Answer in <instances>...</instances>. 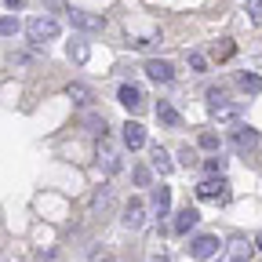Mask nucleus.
<instances>
[{
    "label": "nucleus",
    "mask_w": 262,
    "mask_h": 262,
    "mask_svg": "<svg viewBox=\"0 0 262 262\" xmlns=\"http://www.w3.org/2000/svg\"><path fill=\"white\" fill-rule=\"evenodd\" d=\"M208 113L219 124H237L241 120V102H226V95L219 88H211L208 91Z\"/></svg>",
    "instance_id": "1"
},
{
    "label": "nucleus",
    "mask_w": 262,
    "mask_h": 262,
    "mask_svg": "<svg viewBox=\"0 0 262 262\" xmlns=\"http://www.w3.org/2000/svg\"><path fill=\"white\" fill-rule=\"evenodd\" d=\"M26 33H29L33 44H40V40H55L58 33H62V26H58V18H51V15H33V18L26 22Z\"/></svg>",
    "instance_id": "2"
},
{
    "label": "nucleus",
    "mask_w": 262,
    "mask_h": 262,
    "mask_svg": "<svg viewBox=\"0 0 262 262\" xmlns=\"http://www.w3.org/2000/svg\"><path fill=\"white\" fill-rule=\"evenodd\" d=\"M219 248H222V241H219L215 233H201V237H193V241H189V255H193L196 262L215 258V255H219Z\"/></svg>",
    "instance_id": "3"
},
{
    "label": "nucleus",
    "mask_w": 262,
    "mask_h": 262,
    "mask_svg": "<svg viewBox=\"0 0 262 262\" xmlns=\"http://www.w3.org/2000/svg\"><path fill=\"white\" fill-rule=\"evenodd\" d=\"M196 196H201V201H226V196H229V182L222 175H208L201 186H196Z\"/></svg>",
    "instance_id": "4"
},
{
    "label": "nucleus",
    "mask_w": 262,
    "mask_h": 262,
    "mask_svg": "<svg viewBox=\"0 0 262 262\" xmlns=\"http://www.w3.org/2000/svg\"><path fill=\"white\" fill-rule=\"evenodd\" d=\"M117 102H120L127 113H139V110L146 106V91H142L139 84H120V91H117Z\"/></svg>",
    "instance_id": "5"
},
{
    "label": "nucleus",
    "mask_w": 262,
    "mask_h": 262,
    "mask_svg": "<svg viewBox=\"0 0 262 262\" xmlns=\"http://www.w3.org/2000/svg\"><path fill=\"white\" fill-rule=\"evenodd\" d=\"M251 251H255V244L244 241V237H237V241H229L222 248V258L219 262H251Z\"/></svg>",
    "instance_id": "6"
},
{
    "label": "nucleus",
    "mask_w": 262,
    "mask_h": 262,
    "mask_svg": "<svg viewBox=\"0 0 262 262\" xmlns=\"http://www.w3.org/2000/svg\"><path fill=\"white\" fill-rule=\"evenodd\" d=\"M142 70H146V77H149L153 84H171V80H175V70H171V62H160V58H149V62L142 66Z\"/></svg>",
    "instance_id": "7"
},
{
    "label": "nucleus",
    "mask_w": 262,
    "mask_h": 262,
    "mask_svg": "<svg viewBox=\"0 0 262 262\" xmlns=\"http://www.w3.org/2000/svg\"><path fill=\"white\" fill-rule=\"evenodd\" d=\"M70 22L77 26V29H88V33H98V29H106V18L102 15H95V11H70Z\"/></svg>",
    "instance_id": "8"
},
{
    "label": "nucleus",
    "mask_w": 262,
    "mask_h": 262,
    "mask_svg": "<svg viewBox=\"0 0 262 262\" xmlns=\"http://www.w3.org/2000/svg\"><path fill=\"white\" fill-rule=\"evenodd\" d=\"M120 139H124V146L135 153V149H142L146 146V127L139 124V120H127L124 124V131H120Z\"/></svg>",
    "instance_id": "9"
},
{
    "label": "nucleus",
    "mask_w": 262,
    "mask_h": 262,
    "mask_svg": "<svg viewBox=\"0 0 262 262\" xmlns=\"http://www.w3.org/2000/svg\"><path fill=\"white\" fill-rule=\"evenodd\" d=\"M120 222H124L127 229H142V226H146V204H142V201H127Z\"/></svg>",
    "instance_id": "10"
},
{
    "label": "nucleus",
    "mask_w": 262,
    "mask_h": 262,
    "mask_svg": "<svg viewBox=\"0 0 262 262\" xmlns=\"http://www.w3.org/2000/svg\"><path fill=\"white\" fill-rule=\"evenodd\" d=\"M66 95H70V102H73L77 110H91V98H95V95H91V88H88V84H80V80H77V84L66 88Z\"/></svg>",
    "instance_id": "11"
},
{
    "label": "nucleus",
    "mask_w": 262,
    "mask_h": 262,
    "mask_svg": "<svg viewBox=\"0 0 262 262\" xmlns=\"http://www.w3.org/2000/svg\"><path fill=\"white\" fill-rule=\"evenodd\" d=\"M149 164H153V171H160V175H171V171H175V160L168 157V149H164V146H153V149H149Z\"/></svg>",
    "instance_id": "12"
},
{
    "label": "nucleus",
    "mask_w": 262,
    "mask_h": 262,
    "mask_svg": "<svg viewBox=\"0 0 262 262\" xmlns=\"http://www.w3.org/2000/svg\"><path fill=\"white\" fill-rule=\"evenodd\" d=\"M98 164H102L106 175H117V171H120V153H117L113 146L102 142V146H98Z\"/></svg>",
    "instance_id": "13"
},
{
    "label": "nucleus",
    "mask_w": 262,
    "mask_h": 262,
    "mask_svg": "<svg viewBox=\"0 0 262 262\" xmlns=\"http://www.w3.org/2000/svg\"><path fill=\"white\" fill-rule=\"evenodd\" d=\"M233 146H237L241 153H251V149L258 146V131H255V127H237V131H233Z\"/></svg>",
    "instance_id": "14"
},
{
    "label": "nucleus",
    "mask_w": 262,
    "mask_h": 262,
    "mask_svg": "<svg viewBox=\"0 0 262 262\" xmlns=\"http://www.w3.org/2000/svg\"><path fill=\"white\" fill-rule=\"evenodd\" d=\"M153 211H157V219H164L171 211V189L168 186H157L153 189Z\"/></svg>",
    "instance_id": "15"
},
{
    "label": "nucleus",
    "mask_w": 262,
    "mask_h": 262,
    "mask_svg": "<svg viewBox=\"0 0 262 262\" xmlns=\"http://www.w3.org/2000/svg\"><path fill=\"white\" fill-rule=\"evenodd\" d=\"M157 120H160L164 127H179V124H182V117H179V110H175L171 102H157Z\"/></svg>",
    "instance_id": "16"
},
{
    "label": "nucleus",
    "mask_w": 262,
    "mask_h": 262,
    "mask_svg": "<svg viewBox=\"0 0 262 262\" xmlns=\"http://www.w3.org/2000/svg\"><path fill=\"white\" fill-rule=\"evenodd\" d=\"M201 222V211L196 208H186V211H179V219H175V233H189V229Z\"/></svg>",
    "instance_id": "17"
},
{
    "label": "nucleus",
    "mask_w": 262,
    "mask_h": 262,
    "mask_svg": "<svg viewBox=\"0 0 262 262\" xmlns=\"http://www.w3.org/2000/svg\"><path fill=\"white\" fill-rule=\"evenodd\" d=\"M196 146H201V149H208V153H219V135H215V131H204V135L201 139H196Z\"/></svg>",
    "instance_id": "18"
},
{
    "label": "nucleus",
    "mask_w": 262,
    "mask_h": 262,
    "mask_svg": "<svg viewBox=\"0 0 262 262\" xmlns=\"http://www.w3.org/2000/svg\"><path fill=\"white\" fill-rule=\"evenodd\" d=\"M241 88H244L248 95H258V91H262V77H255V73H244V77H241Z\"/></svg>",
    "instance_id": "19"
},
{
    "label": "nucleus",
    "mask_w": 262,
    "mask_h": 262,
    "mask_svg": "<svg viewBox=\"0 0 262 262\" xmlns=\"http://www.w3.org/2000/svg\"><path fill=\"white\" fill-rule=\"evenodd\" d=\"M88 55H91V51H88L84 40H73V44H70V58H73V62H88Z\"/></svg>",
    "instance_id": "20"
},
{
    "label": "nucleus",
    "mask_w": 262,
    "mask_h": 262,
    "mask_svg": "<svg viewBox=\"0 0 262 262\" xmlns=\"http://www.w3.org/2000/svg\"><path fill=\"white\" fill-rule=\"evenodd\" d=\"M204 168H208L211 175H222V171H226V157H222V153H215V157H208V160H204Z\"/></svg>",
    "instance_id": "21"
},
{
    "label": "nucleus",
    "mask_w": 262,
    "mask_h": 262,
    "mask_svg": "<svg viewBox=\"0 0 262 262\" xmlns=\"http://www.w3.org/2000/svg\"><path fill=\"white\" fill-rule=\"evenodd\" d=\"M233 51H237V44H233V40H222V44H215V58H219V62L233 58Z\"/></svg>",
    "instance_id": "22"
},
{
    "label": "nucleus",
    "mask_w": 262,
    "mask_h": 262,
    "mask_svg": "<svg viewBox=\"0 0 262 262\" xmlns=\"http://www.w3.org/2000/svg\"><path fill=\"white\" fill-rule=\"evenodd\" d=\"M189 70L193 73H208V58L201 51H189Z\"/></svg>",
    "instance_id": "23"
},
{
    "label": "nucleus",
    "mask_w": 262,
    "mask_h": 262,
    "mask_svg": "<svg viewBox=\"0 0 262 262\" xmlns=\"http://www.w3.org/2000/svg\"><path fill=\"white\" fill-rule=\"evenodd\" d=\"M15 33H18V18H15V15L8 18V15H4V18H0V37H15Z\"/></svg>",
    "instance_id": "24"
},
{
    "label": "nucleus",
    "mask_w": 262,
    "mask_h": 262,
    "mask_svg": "<svg viewBox=\"0 0 262 262\" xmlns=\"http://www.w3.org/2000/svg\"><path fill=\"white\" fill-rule=\"evenodd\" d=\"M91 208H95V211H102V208H110V186H102V189L95 193V201H91Z\"/></svg>",
    "instance_id": "25"
},
{
    "label": "nucleus",
    "mask_w": 262,
    "mask_h": 262,
    "mask_svg": "<svg viewBox=\"0 0 262 262\" xmlns=\"http://www.w3.org/2000/svg\"><path fill=\"white\" fill-rule=\"evenodd\" d=\"M88 131H95V135H106V117L88 113Z\"/></svg>",
    "instance_id": "26"
},
{
    "label": "nucleus",
    "mask_w": 262,
    "mask_h": 262,
    "mask_svg": "<svg viewBox=\"0 0 262 262\" xmlns=\"http://www.w3.org/2000/svg\"><path fill=\"white\" fill-rule=\"evenodd\" d=\"M248 18L255 26H262V0H248Z\"/></svg>",
    "instance_id": "27"
},
{
    "label": "nucleus",
    "mask_w": 262,
    "mask_h": 262,
    "mask_svg": "<svg viewBox=\"0 0 262 262\" xmlns=\"http://www.w3.org/2000/svg\"><path fill=\"white\" fill-rule=\"evenodd\" d=\"M131 48H135V51H149V48H157V37H139V40H131Z\"/></svg>",
    "instance_id": "28"
},
{
    "label": "nucleus",
    "mask_w": 262,
    "mask_h": 262,
    "mask_svg": "<svg viewBox=\"0 0 262 262\" xmlns=\"http://www.w3.org/2000/svg\"><path fill=\"white\" fill-rule=\"evenodd\" d=\"M179 157H182L186 168H193V164H196V149H189V146H182V149H179Z\"/></svg>",
    "instance_id": "29"
},
{
    "label": "nucleus",
    "mask_w": 262,
    "mask_h": 262,
    "mask_svg": "<svg viewBox=\"0 0 262 262\" xmlns=\"http://www.w3.org/2000/svg\"><path fill=\"white\" fill-rule=\"evenodd\" d=\"M149 168H135V186H149Z\"/></svg>",
    "instance_id": "30"
},
{
    "label": "nucleus",
    "mask_w": 262,
    "mask_h": 262,
    "mask_svg": "<svg viewBox=\"0 0 262 262\" xmlns=\"http://www.w3.org/2000/svg\"><path fill=\"white\" fill-rule=\"evenodd\" d=\"M149 262H171V258H168V251H153V255H149Z\"/></svg>",
    "instance_id": "31"
},
{
    "label": "nucleus",
    "mask_w": 262,
    "mask_h": 262,
    "mask_svg": "<svg viewBox=\"0 0 262 262\" xmlns=\"http://www.w3.org/2000/svg\"><path fill=\"white\" fill-rule=\"evenodd\" d=\"M26 4V0H8V8H22Z\"/></svg>",
    "instance_id": "32"
},
{
    "label": "nucleus",
    "mask_w": 262,
    "mask_h": 262,
    "mask_svg": "<svg viewBox=\"0 0 262 262\" xmlns=\"http://www.w3.org/2000/svg\"><path fill=\"white\" fill-rule=\"evenodd\" d=\"M255 248H258V251H262V233H258V237H255Z\"/></svg>",
    "instance_id": "33"
},
{
    "label": "nucleus",
    "mask_w": 262,
    "mask_h": 262,
    "mask_svg": "<svg viewBox=\"0 0 262 262\" xmlns=\"http://www.w3.org/2000/svg\"><path fill=\"white\" fill-rule=\"evenodd\" d=\"M51 4H58V0H51Z\"/></svg>",
    "instance_id": "34"
}]
</instances>
